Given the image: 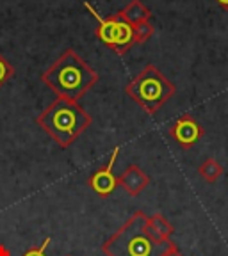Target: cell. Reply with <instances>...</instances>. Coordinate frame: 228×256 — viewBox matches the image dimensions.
Masks as SVG:
<instances>
[{"label":"cell","instance_id":"5b68a950","mask_svg":"<svg viewBox=\"0 0 228 256\" xmlns=\"http://www.w3.org/2000/svg\"><path fill=\"white\" fill-rule=\"evenodd\" d=\"M84 8L95 16V20L98 22V27H96L95 34L96 38L102 41L107 48H111L112 52H116L118 56H123L127 54L130 48L136 44L134 40V27L128 22L123 20L121 12H114V14L107 16H100L96 12V9L89 4L88 0H84Z\"/></svg>","mask_w":228,"mask_h":256},{"label":"cell","instance_id":"8992f818","mask_svg":"<svg viewBox=\"0 0 228 256\" xmlns=\"http://www.w3.org/2000/svg\"><path fill=\"white\" fill-rule=\"evenodd\" d=\"M168 134L182 150H189L205 136V130L196 121V118H192L191 114H182L169 126Z\"/></svg>","mask_w":228,"mask_h":256},{"label":"cell","instance_id":"ba28073f","mask_svg":"<svg viewBox=\"0 0 228 256\" xmlns=\"http://www.w3.org/2000/svg\"><path fill=\"white\" fill-rule=\"evenodd\" d=\"M118 184L123 187V190L128 196H139L141 192L150 185V176L137 164H130L118 176Z\"/></svg>","mask_w":228,"mask_h":256},{"label":"cell","instance_id":"5bb4252c","mask_svg":"<svg viewBox=\"0 0 228 256\" xmlns=\"http://www.w3.org/2000/svg\"><path fill=\"white\" fill-rule=\"evenodd\" d=\"M50 242H52V238H50V236H47V238H45L40 246H36V248H32V249H29V251H25L22 256H48L47 249H48V246H50Z\"/></svg>","mask_w":228,"mask_h":256},{"label":"cell","instance_id":"9a60e30c","mask_svg":"<svg viewBox=\"0 0 228 256\" xmlns=\"http://www.w3.org/2000/svg\"><path fill=\"white\" fill-rule=\"evenodd\" d=\"M164 256H184V254H182V252L178 251V248H176V246H175V248H173V249H169V251L166 252Z\"/></svg>","mask_w":228,"mask_h":256},{"label":"cell","instance_id":"9c48e42d","mask_svg":"<svg viewBox=\"0 0 228 256\" xmlns=\"http://www.w3.org/2000/svg\"><path fill=\"white\" fill-rule=\"evenodd\" d=\"M120 12H121V16H123V20L128 22L132 27L137 24H141V22L152 18V11H150L141 0H132V2H130L128 6H125Z\"/></svg>","mask_w":228,"mask_h":256},{"label":"cell","instance_id":"e0dca14e","mask_svg":"<svg viewBox=\"0 0 228 256\" xmlns=\"http://www.w3.org/2000/svg\"><path fill=\"white\" fill-rule=\"evenodd\" d=\"M216 4L219 6L223 11H228V0H216Z\"/></svg>","mask_w":228,"mask_h":256},{"label":"cell","instance_id":"8fae6325","mask_svg":"<svg viewBox=\"0 0 228 256\" xmlns=\"http://www.w3.org/2000/svg\"><path fill=\"white\" fill-rule=\"evenodd\" d=\"M223 171H224L223 166H221L216 158L203 160V162L200 164V168H198V174H200L205 182H208V184L217 182V178L223 174Z\"/></svg>","mask_w":228,"mask_h":256},{"label":"cell","instance_id":"6da1fadb","mask_svg":"<svg viewBox=\"0 0 228 256\" xmlns=\"http://www.w3.org/2000/svg\"><path fill=\"white\" fill-rule=\"evenodd\" d=\"M41 82L61 98L77 102L95 88L98 73L75 50L68 48L41 73Z\"/></svg>","mask_w":228,"mask_h":256},{"label":"cell","instance_id":"2e32d148","mask_svg":"<svg viewBox=\"0 0 228 256\" xmlns=\"http://www.w3.org/2000/svg\"><path fill=\"white\" fill-rule=\"evenodd\" d=\"M0 256H11V251H9L6 244H0Z\"/></svg>","mask_w":228,"mask_h":256},{"label":"cell","instance_id":"277c9868","mask_svg":"<svg viewBox=\"0 0 228 256\" xmlns=\"http://www.w3.org/2000/svg\"><path fill=\"white\" fill-rule=\"evenodd\" d=\"M125 92L144 112H148L150 116H153L175 96L176 86L162 75V72L157 68L155 64H146L125 86Z\"/></svg>","mask_w":228,"mask_h":256},{"label":"cell","instance_id":"7a4b0ae2","mask_svg":"<svg viewBox=\"0 0 228 256\" xmlns=\"http://www.w3.org/2000/svg\"><path fill=\"white\" fill-rule=\"evenodd\" d=\"M175 248L173 240H160L150 232L148 216L136 212L102 246L105 256H164Z\"/></svg>","mask_w":228,"mask_h":256},{"label":"cell","instance_id":"52a82bcc","mask_svg":"<svg viewBox=\"0 0 228 256\" xmlns=\"http://www.w3.org/2000/svg\"><path fill=\"white\" fill-rule=\"evenodd\" d=\"M118 155H120V146L114 148V152L111 153V158H109L107 164H105L104 168L96 169V171L88 178L89 188L102 198L111 196L112 192L120 187V184H118V176L114 174V164H116Z\"/></svg>","mask_w":228,"mask_h":256},{"label":"cell","instance_id":"4fadbf2b","mask_svg":"<svg viewBox=\"0 0 228 256\" xmlns=\"http://www.w3.org/2000/svg\"><path fill=\"white\" fill-rule=\"evenodd\" d=\"M13 75H15V68H13V64L9 62L2 54H0V88H2V86H4Z\"/></svg>","mask_w":228,"mask_h":256},{"label":"cell","instance_id":"ac0fdd59","mask_svg":"<svg viewBox=\"0 0 228 256\" xmlns=\"http://www.w3.org/2000/svg\"><path fill=\"white\" fill-rule=\"evenodd\" d=\"M66 256H72V254H66Z\"/></svg>","mask_w":228,"mask_h":256},{"label":"cell","instance_id":"7c38bea8","mask_svg":"<svg viewBox=\"0 0 228 256\" xmlns=\"http://www.w3.org/2000/svg\"><path fill=\"white\" fill-rule=\"evenodd\" d=\"M155 32V27L150 20H144L141 24L134 25V40H136V44H143L153 36Z\"/></svg>","mask_w":228,"mask_h":256},{"label":"cell","instance_id":"30bf717a","mask_svg":"<svg viewBox=\"0 0 228 256\" xmlns=\"http://www.w3.org/2000/svg\"><path fill=\"white\" fill-rule=\"evenodd\" d=\"M148 228L160 240H171V235L175 233L173 224L162 214H153L148 217Z\"/></svg>","mask_w":228,"mask_h":256},{"label":"cell","instance_id":"3957f363","mask_svg":"<svg viewBox=\"0 0 228 256\" xmlns=\"http://www.w3.org/2000/svg\"><path fill=\"white\" fill-rule=\"evenodd\" d=\"M36 123L61 148L66 150L79 139L80 134L91 126L93 118L79 102L57 96L36 118Z\"/></svg>","mask_w":228,"mask_h":256}]
</instances>
